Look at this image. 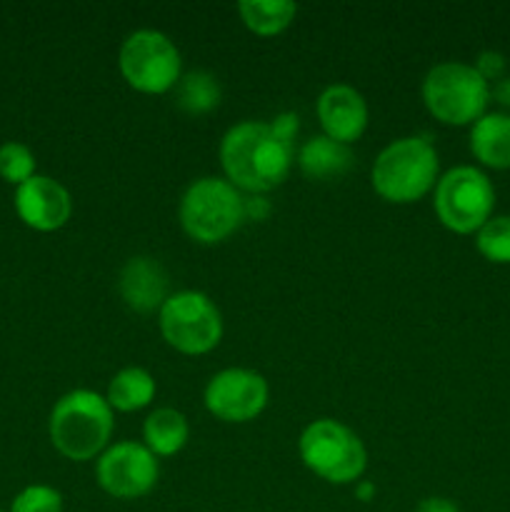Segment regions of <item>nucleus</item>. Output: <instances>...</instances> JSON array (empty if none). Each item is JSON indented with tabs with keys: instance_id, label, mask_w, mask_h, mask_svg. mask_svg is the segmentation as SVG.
<instances>
[{
	"instance_id": "obj_1",
	"label": "nucleus",
	"mask_w": 510,
	"mask_h": 512,
	"mask_svg": "<svg viewBox=\"0 0 510 512\" xmlns=\"http://www.w3.org/2000/svg\"><path fill=\"white\" fill-rule=\"evenodd\" d=\"M293 145L283 143L270 123L245 120L233 125L220 143V165L225 180L240 193L263 195L275 190L290 173Z\"/></svg>"
},
{
	"instance_id": "obj_2",
	"label": "nucleus",
	"mask_w": 510,
	"mask_h": 512,
	"mask_svg": "<svg viewBox=\"0 0 510 512\" xmlns=\"http://www.w3.org/2000/svg\"><path fill=\"white\" fill-rule=\"evenodd\" d=\"M113 428V408L93 390H70L50 410V443L75 463L100 458L110 445Z\"/></svg>"
},
{
	"instance_id": "obj_3",
	"label": "nucleus",
	"mask_w": 510,
	"mask_h": 512,
	"mask_svg": "<svg viewBox=\"0 0 510 512\" xmlns=\"http://www.w3.org/2000/svg\"><path fill=\"white\" fill-rule=\"evenodd\" d=\"M438 150L428 138L408 135L380 150L373 163L370 183L383 200L408 205L425 198L438 185Z\"/></svg>"
},
{
	"instance_id": "obj_4",
	"label": "nucleus",
	"mask_w": 510,
	"mask_h": 512,
	"mask_svg": "<svg viewBox=\"0 0 510 512\" xmlns=\"http://www.w3.org/2000/svg\"><path fill=\"white\" fill-rule=\"evenodd\" d=\"M180 225L200 245L223 243L245 223V198L225 178H200L180 198Z\"/></svg>"
},
{
	"instance_id": "obj_5",
	"label": "nucleus",
	"mask_w": 510,
	"mask_h": 512,
	"mask_svg": "<svg viewBox=\"0 0 510 512\" xmlns=\"http://www.w3.org/2000/svg\"><path fill=\"white\" fill-rule=\"evenodd\" d=\"M423 103L428 113L443 125H473L485 115L490 103V83L475 65L438 63L423 80Z\"/></svg>"
},
{
	"instance_id": "obj_6",
	"label": "nucleus",
	"mask_w": 510,
	"mask_h": 512,
	"mask_svg": "<svg viewBox=\"0 0 510 512\" xmlns=\"http://www.w3.org/2000/svg\"><path fill=\"white\" fill-rule=\"evenodd\" d=\"M298 450L305 468L323 478L325 483H358L368 468V453H365L363 440L355 435V430L333 418H320L305 425L298 440Z\"/></svg>"
},
{
	"instance_id": "obj_7",
	"label": "nucleus",
	"mask_w": 510,
	"mask_h": 512,
	"mask_svg": "<svg viewBox=\"0 0 510 512\" xmlns=\"http://www.w3.org/2000/svg\"><path fill=\"white\" fill-rule=\"evenodd\" d=\"M433 205L435 215L448 230L458 235L478 233L493 218L495 188L480 168L458 165L438 178Z\"/></svg>"
},
{
	"instance_id": "obj_8",
	"label": "nucleus",
	"mask_w": 510,
	"mask_h": 512,
	"mask_svg": "<svg viewBox=\"0 0 510 512\" xmlns=\"http://www.w3.org/2000/svg\"><path fill=\"white\" fill-rule=\"evenodd\" d=\"M165 343L183 355H205L223 338V315L218 305L200 290H180L168 295L158 310Z\"/></svg>"
},
{
	"instance_id": "obj_9",
	"label": "nucleus",
	"mask_w": 510,
	"mask_h": 512,
	"mask_svg": "<svg viewBox=\"0 0 510 512\" xmlns=\"http://www.w3.org/2000/svg\"><path fill=\"white\" fill-rule=\"evenodd\" d=\"M125 83L145 95H163L175 90L180 80V50L160 30H135L123 40L118 55Z\"/></svg>"
},
{
	"instance_id": "obj_10",
	"label": "nucleus",
	"mask_w": 510,
	"mask_h": 512,
	"mask_svg": "<svg viewBox=\"0 0 510 512\" xmlns=\"http://www.w3.org/2000/svg\"><path fill=\"white\" fill-rule=\"evenodd\" d=\"M160 478L158 458L143 443L123 440L108 445L95 463V480L118 500H138L155 488Z\"/></svg>"
},
{
	"instance_id": "obj_11",
	"label": "nucleus",
	"mask_w": 510,
	"mask_h": 512,
	"mask_svg": "<svg viewBox=\"0 0 510 512\" xmlns=\"http://www.w3.org/2000/svg\"><path fill=\"white\" fill-rule=\"evenodd\" d=\"M268 380L248 368L220 370L205 385V408L223 423H250L268 405Z\"/></svg>"
},
{
	"instance_id": "obj_12",
	"label": "nucleus",
	"mask_w": 510,
	"mask_h": 512,
	"mask_svg": "<svg viewBox=\"0 0 510 512\" xmlns=\"http://www.w3.org/2000/svg\"><path fill=\"white\" fill-rule=\"evenodd\" d=\"M15 210L28 228L53 233L70 220L73 198L68 188L50 175H38L15 188Z\"/></svg>"
},
{
	"instance_id": "obj_13",
	"label": "nucleus",
	"mask_w": 510,
	"mask_h": 512,
	"mask_svg": "<svg viewBox=\"0 0 510 512\" xmlns=\"http://www.w3.org/2000/svg\"><path fill=\"white\" fill-rule=\"evenodd\" d=\"M318 120L323 125V135L343 145H353L368 128V103L355 88L345 83L328 85L320 93Z\"/></svg>"
},
{
	"instance_id": "obj_14",
	"label": "nucleus",
	"mask_w": 510,
	"mask_h": 512,
	"mask_svg": "<svg viewBox=\"0 0 510 512\" xmlns=\"http://www.w3.org/2000/svg\"><path fill=\"white\" fill-rule=\"evenodd\" d=\"M118 288L130 310L153 313L163 308L168 300V273L158 260L138 255V258H130L120 270Z\"/></svg>"
},
{
	"instance_id": "obj_15",
	"label": "nucleus",
	"mask_w": 510,
	"mask_h": 512,
	"mask_svg": "<svg viewBox=\"0 0 510 512\" xmlns=\"http://www.w3.org/2000/svg\"><path fill=\"white\" fill-rule=\"evenodd\" d=\"M470 153L493 170L510 168V115L485 113L470 125Z\"/></svg>"
},
{
	"instance_id": "obj_16",
	"label": "nucleus",
	"mask_w": 510,
	"mask_h": 512,
	"mask_svg": "<svg viewBox=\"0 0 510 512\" xmlns=\"http://www.w3.org/2000/svg\"><path fill=\"white\" fill-rule=\"evenodd\" d=\"M353 165L350 145L335 143L328 135H315L298 150V168L310 180H335Z\"/></svg>"
},
{
	"instance_id": "obj_17",
	"label": "nucleus",
	"mask_w": 510,
	"mask_h": 512,
	"mask_svg": "<svg viewBox=\"0 0 510 512\" xmlns=\"http://www.w3.org/2000/svg\"><path fill=\"white\" fill-rule=\"evenodd\" d=\"M190 438V425L180 410L173 408H158L148 415L143 425V440L145 448L155 455V458H170V455L180 453Z\"/></svg>"
},
{
	"instance_id": "obj_18",
	"label": "nucleus",
	"mask_w": 510,
	"mask_h": 512,
	"mask_svg": "<svg viewBox=\"0 0 510 512\" xmlns=\"http://www.w3.org/2000/svg\"><path fill=\"white\" fill-rule=\"evenodd\" d=\"M155 378L145 368H123L113 375L105 400L118 413H135L153 403Z\"/></svg>"
},
{
	"instance_id": "obj_19",
	"label": "nucleus",
	"mask_w": 510,
	"mask_h": 512,
	"mask_svg": "<svg viewBox=\"0 0 510 512\" xmlns=\"http://www.w3.org/2000/svg\"><path fill=\"white\" fill-rule=\"evenodd\" d=\"M238 13L245 28L255 35H280L298 15V5L290 0H243L238 3Z\"/></svg>"
},
{
	"instance_id": "obj_20",
	"label": "nucleus",
	"mask_w": 510,
	"mask_h": 512,
	"mask_svg": "<svg viewBox=\"0 0 510 512\" xmlns=\"http://www.w3.org/2000/svg\"><path fill=\"white\" fill-rule=\"evenodd\" d=\"M223 98L218 78L208 70H190L188 75H180L175 85V105L188 115H205L215 110Z\"/></svg>"
},
{
	"instance_id": "obj_21",
	"label": "nucleus",
	"mask_w": 510,
	"mask_h": 512,
	"mask_svg": "<svg viewBox=\"0 0 510 512\" xmlns=\"http://www.w3.org/2000/svg\"><path fill=\"white\" fill-rule=\"evenodd\" d=\"M475 248L495 265H510V215H493L475 233Z\"/></svg>"
},
{
	"instance_id": "obj_22",
	"label": "nucleus",
	"mask_w": 510,
	"mask_h": 512,
	"mask_svg": "<svg viewBox=\"0 0 510 512\" xmlns=\"http://www.w3.org/2000/svg\"><path fill=\"white\" fill-rule=\"evenodd\" d=\"M35 175V155L28 145L15 143V140H8V143L0 145V178L5 183H13L15 188L23 185L25 180H30Z\"/></svg>"
},
{
	"instance_id": "obj_23",
	"label": "nucleus",
	"mask_w": 510,
	"mask_h": 512,
	"mask_svg": "<svg viewBox=\"0 0 510 512\" xmlns=\"http://www.w3.org/2000/svg\"><path fill=\"white\" fill-rule=\"evenodd\" d=\"M8 512H63V495L50 485H28L15 495Z\"/></svg>"
},
{
	"instance_id": "obj_24",
	"label": "nucleus",
	"mask_w": 510,
	"mask_h": 512,
	"mask_svg": "<svg viewBox=\"0 0 510 512\" xmlns=\"http://www.w3.org/2000/svg\"><path fill=\"white\" fill-rule=\"evenodd\" d=\"M475 70H478L488 83L490 80H500V75H503L505 70V58L500 53H495V50H485V53L478 55Z\"/></svg>"
},
{
	"instance_id": "obj_25",
	"label": "nucleus",
	"mask_w": 510,
	"mask_h": 512,
	"mask_svg": "<svg viewBox=\"0 0 510 512\" xmlns=\"http://www.w3.org/2000/svg\"><path fill=\"white\" fill-rule=\"evenodd\" d=\"M270 128H273V133L278 135L283 143L293 145L295 135H298V130H300V118L295 113H280L270 120Z\"/></svg>"
},
{
	"instance_id": "obj_26",
	"label": "nucleus",
	"mask_w": 510,
	"mask_h": 512,
	"mask_svg": "<svg viewBox=\"0 0 510 512\" xmlns=\"http://www.w3.org/2000/svg\"><path fill=\"white\" fill-rule=\"evenodd\" d=\"M270 213V203L260 195H250L245 198V220H265Z\"/></svg>"
},
{
	"instance_id": "obj_27",
	"label": "nucleus",
	"mask_w": 510,
	"mask_h": 512,
	"mask_svg": "<svg viewBox=\"0 0 510 512\" xmlns=\"http://www.w3.org/2000/svg\"><path fill=\"white\" fill-rule=\"evenodd\" d=\"M415 512H460L458 505L448 498H425Z\"/></svg>"
},
{
	"instance_id": "obj_28",
	"label": "nucleus",
	"mask_w": 510,
	"mask_h": 512,
	"mask_svg": "<svg viewBox=\"0 0 510 512\" xmlns=\"http://www.w3.org/2000/svg\"><path fill=\"white\" fill-rule=\"evenodd\" d=\"M355 495H358V500L368 503L375 495V485L368 483V480H358V483H355Z\"/></svg>"
},
{
	"instance_id": "obj_29",
	"label": "nucleus",
	"mask_w": 510,
	"mask_h": 512,
	"mask_svg": "<svg viewBox=\"0 0 510 512\" xmlns=\"http://www.w3.org/2000/svg\"><path fill=\"white\" fill-rule=\"evenodd\" d=\"M498 98H500V103H508L510 105V80H500Z\"/></svg>"
},
{
	"instance_id": "obj_30",
	"label": "nucleus",
	"mask_w": 510,
	"mask_h": 512,
	"mask_svg": "<svg viewBox=\"0 0 510 512\" xmlns=\"http://www.w3.org/2000/svg\"><path fill=\"white\" fill-rule=\"evenodd\" d=\"M0 512H5V510H0Z\"/></svg>"
}]
</instances>
